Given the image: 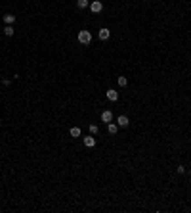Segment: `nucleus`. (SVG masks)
Returning a JSON list of instances; mask_svg holds the SVG:
<instances>
[{"instance_id":"f257e3e1","label":"nucleus","mask_w":191,"mask_h":213,"mask_svg":"<svg viewBox=\"0 0 191 213\" xmlns=\"http://www.w3.org/2000/svg\"><path fill=\"white\" fill-rule=\"evenodd\" d=\"M77 38H78V42H80V44H90V42H92V35H90V31H80Z\"/></svg>"},{"instance_id":"f03ea898","label":"nucleus","mask_w":191,"mask_h":213,"mask_svg":"<svg viewBox=\"0 0 191 213\" xmlns=\"http://www.w3.org/2000/svg\"><path fill=\"white\" fill-rule=\"evenodd\" d=\"M90 10H92V12H94V14H100L101 10H103V4H101L100 0H94V2H92V4H90Z\"/></svg>"},{"instance_id":"7ed1b4c3","label":"nucleus","mask_w":191,"mask_h":213,"mask_svg":"<svg viewBox=\"0 0 191 213\" xmlns=\"http://www.w3.org/2000/svg\"><path fill=\"white\" fill-rule=\"evenodd\" d=\"M101 121H103V123H111V121H113V113H111V110L101 111Z\"/></svg>"},{"instance_id":"20e7f679","label":"nucleus","mask_w":191,"mask_h":213,"mask_svg":"<svg viewBox=\"0 0 191 213\" xmlns=\"http://www.w3.org/2000/svg\"><path fill=\"white\" fill-rule=\"evenodd\" d=\"M105 96H107V100H111V102H117V100H118V92H117V90H113V88H109V90L105 92Z\"/></svg>"},{"instance_id":"39448f33","label":"nucleus","mask_w":191,"mask_h":213,"mask_svg":"<svg viewBox=\"0 0 191 213\" xmlns=\"http://www.w3.org/2000/svg\"><path fill=\"white\" fill-rule=\"evenodd\" d=\"M109 35H111V31H109L107 27H101L100 33H98V37H100L101 41H107V38H109Z\"/></svg>"},{"instance_id":"423d86ee","label":"nucleus","mask_w":191,"mask_h":213,"mask_svg":"<svg viewBox=\"0 0 191 213\" xmlns=\"http://www.w3.org/2000/svg\"><path fill=\"white\" fill-rule=\"evenodd\" d=\"M117 125L118 127H128V125H130V121H128L126 115H118L117 117Z\"/></svg>"},{"instance_id":"0eeeda50","label":"nucleus","mask_w":191,"mask_h":213,"mask_svg":"<svg viewBox=\"0 0 191 213\" xmlns=\"http://www.w3.org/2000/svg\"><path fill=\"white\" fill-rule=\"evenodd\" d=\"M84 146H86V148H94V146H96L94 134H90V136H86V138H84Z\"/></svg>"},{"instance_id":"6e6552de","label":"nucleus","mask_w":191,"mask_h":213,"mask_svg":"<svg viewBox=\"0 0 191 213\" xmlns=\"http://www.w3.org/2000/svg\"><path fill=\"white\" fill-rule=\"evenodd\" d=\"M107 131H109V134H117L118 133V125L111 121V123H107Z\"/></svg>"},{"instance_id":"1a4fd4ad","label":"nucleus","mask_w":191,"mask_h":213,"mask_svg":"<svg viewBox=\"0 0 191 213\" xmlns=\"http://www.w3.org/2000/svg\"><path fill=\"white\" fill-rule=\"evenodd\" d=\"M69 134H71L73 138H78V136H80V127H73V129L69 131Z\"/></svg>"},{"instance_id":"9d476101","label":"nucleus","mask_w":191,"mask_h":213,"mask_svg":"<svg viewBox=\"0 0 191 213\" xmlns=\"http://www.w3.org/2000/svg\"><path fill=\"white\" fill-rule=\"evenodd\" d=\"M14 21H15V15H12V14H6L4 15V23L6 25H12Z\"/></svg>"},{"instance_id":"9b49d317","label":"nucleus","mask_w":191,"mask_h":213,"mask_svg":"<svg viewBox=\"0 0 191 213\" xmlns=\"http://www.w3.org/2000/svg\"><path fill=\"white\" fill-rule=\"evenodd\" d=\"M77 6L80 10H84V8H88V6H90V2H88V0H77Z\"/></svg>"},{"instance_id":"f8f14e48","label":"nucleus","mask_w":191,"mask_h":213,"mask_svg":"<svg viewBox=\"0 0 191 213\" xmlns=\"http://www.w3.org/2000/svg\"><path fill=\"white\" fill-rule=\"evenodd\" d=\"M14 27H12V25H6V27H4V35H6V37H12V35H14Z\"/></svg>"},{"instance_id":"ddd939ff","label":"nucleus","mask_w":191,"mask_h":213,"mask_svg":"<svg viewBox=\"0 0 191 213\" xmlns=\"http://www.w3.org/2000/svg\"><path fill=\"white\" fill-rule=\"evenodd\" d=\"M117 83H118V87H126V85H128V79H126V77H118Z\"/></svg>"},{"instance_id":"4468645a","label":"nucleus","mask_w":191,"mask_h":213,"mask_svg":"<svg viewBox=\"0 0 191 213\" xmlns=\"http://www.w3.org/2000/svg\"><path fill=\"white\" fill-rule=\"evenodd\" d=\"M98 131H100V129H98V125H90V133L92 134H98Z\"/></svg>"},{"instance_id":"2eb2a0df","label":"nucleus","mask_w":191,"mask_h":213,"mask_svg":"<svg viewBox=\"0 0 191 213\" xmlns=\"http://www.w3.org/2000/svg\"><path fill=\"white\" fill-rule=\"evenodd\" d=\"M176 171L180 173V175H183V173H185V167H183V165H178V167H176Z\"/></svg>"},{"instance_id":"dca6fc26","label":"nucleus","mask_w":191,"mask_h":213,"mask_svg":"<svg viewBox=\"0 0 191 213\" xmlns=\"http://www.w3.org/2000/svg\"><path fill=\"white\" fill-rule=\"evenodd\" d=\"M189 173H191V169H189Z\"/></svg>"}]
</instances>
